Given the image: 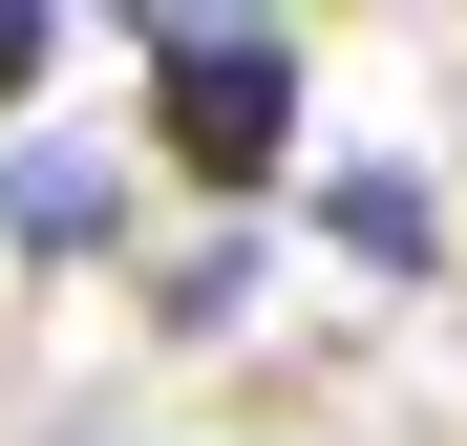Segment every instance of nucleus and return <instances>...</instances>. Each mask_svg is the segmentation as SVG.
<instances>
[{"mask_svg": "<svg viewBox=\"0 0 467 446\" xmlns=\"http://www.w3.org/2000/svg\"><path fill=\"white\" fill-rule=\"evenodd\" d=\"M128 43H149V128H171L213 192L297 171V22H128Z\"/></svg>", "mask_w": 467, "mask_h": 446, "instance_id": "f257e3e1", "label": "nucleus"}, {"mask_svg": "<svg viewBox=\"0 0 467 446\" xmlns=\"http://www.w3.org/2000/svg\"><path fill=\"white\" fill-rule=\"evenodd\" d=\"M0 234H22V255H107L128 234V171L86 128H22V149H0Z\"/></svg>", "mask_w": 467, "mask_h": 446, "instance_id": "f03ea898", "label": "nucleus"}, {"mask_svg": "<svg viewBox=\"0 0 467 446\" xmlns=\"http://www.w3.org/2000/svg\"><path fill=\"white\" fill-rule=\"evenodd\" d=\"M319 234H340L361 276H404V297H425V276H446V192H425V171H382V149H361V171H319Z\"/></svg>", "mask_w": 467, "mask_h": 446, "instance_id": "7ed1b4c3", "label": "nucleus"}, {"mask_svg": "<svg viewBox=\"0 0 467 446\" xmlns=\"http://www.w3.org/2000/svg\"><path fill=\"white\" fill-rule=\"evenodd\" d=\"M149 319H171V340H234V319H255V234H192V255H171V297H149Z\"/></svg>", "mask_w": 467, "mask_h": 446, "instance_id": "20e7f679", "label": "nucleus"}, {"mask_svg": "<svg viewBox=\"0 0 467 446\" xmlns=\"http://www.w3.org/2000/svg\"><path fill=\"white\" fill-rule=\"evenodd\" d=\"M43 64H64V22H43V0H0V107H43Z\"/></svg>", "mask_w": 467, "mask_h": 446, "instance_id": "39448f33", "label": "nucleus"}]
</instances>
